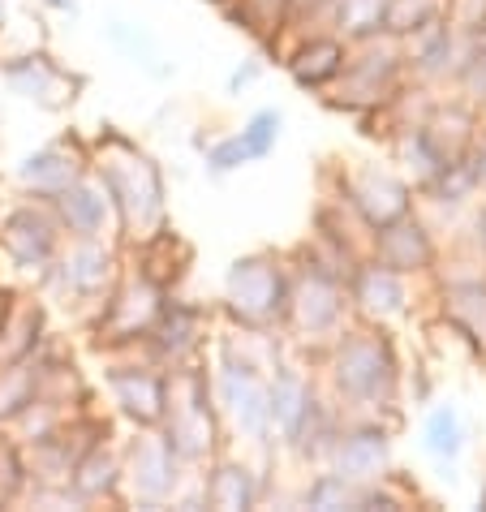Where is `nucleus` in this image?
Listing matches in <instances>:
<instances>
[{
	"label": "nucleus",
	"instance_id": "1",
	"mask_svg": "<svg viewBox=\"0 0 486 512\" xmlns=\"http://www.w3.org/2000/svg\"><path fill=\"white\" fill-rule=\"evenodd\" d=\"M431 444L443 452H456V422H452V414H435V422H431Z\"/></svg>",
	"mask_w": 486,
	"mask_h": 512
}]
</instances>
